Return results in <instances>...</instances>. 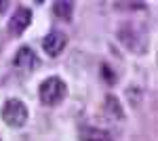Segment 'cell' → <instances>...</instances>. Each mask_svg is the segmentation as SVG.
Instances as JSON below:
<instances>
[{
  "instance_id": "ba28073f",
  "label": "cell",
  "mask_w": 158,
  "mask_h": 141,
  "mask_svg": "<svg viewBox=\"0 0 158 141\" xmlns=\"http://www.w3.org/2000/svg\"><path fill=\"white\" fill-rule=\"evenodd\" d=\"M106 107H108L112 114L116 112V116L122 118V110H120V106H118V101H116V97H106Z\"/></svg>"
},
{
  "instance_id": "8992f818",
  "label": "cell",
  "mask_w": 158,
  "mask_h": 141,
  "mask_svg": "<svg viewBox=\"0 0 158 141\" xmlns=\"http://www.w3.org/2000/svg\"><path fill=\"white\" fill-rule=\"evenodd\" d=\"M78 139L80 141H114L108 131L97 129V126H82Z\"/></svg>"
},
{
  "instance_id": "3957f363",
  "label": "cell",
  "mask_w": 158,
  "mask_h": 141,
  "mask_svg": "<svg viewBox=\"0 0 158 141\" xmlns=\"http://www.w3.org/2000/svg\"><path fill=\"white\" fill-rule=\"evenodd\" d=\"M65 44H68V36L63 34V32H59V30H53V32L47 34V38L42 40V47H44V51H47L49 57L61 55V51L65 48Z\"/></svg>"
},
{
  "instance_id": "7a4b0ae2",
  "label": "cell",
  "mask_w": 158,
  "mask_h": 141,
  "mask_svg": "<svg viewBox=\"0 0 158 141\" xmlns=\"http://www.w3.org/2000/svg\"><path fill=\"white\" fill-rule=\"evenodd\" d=\"M2 120L9 126H23L27 122V107L19 99H9L2 106Z\"/></svg>"
},
{
  "instance_id": "5b68a950",
  "label": "cell",
  "mask_w": 158,
  "mask_h": 141,
  "mask_svg": "<svg viewBox=\"0 0 158 141\" xmlns=\"http://www.w3.org/2000/svg\"><path fill=\"white\" fill-rule=\"evenodd\" d=\"M13 61H15V65L21 68V70H34V68L38 65L36 53H34L30 47H21L19 51H17V55H15Z\"/></svg>"
},
{
  "instance_id": "277c9868",
  "label": "cell",
  "mask_w": 158,
  "mask_h": 141,
  "mask_svg": "<svg viewBox=\"0 0 158 141\" xmlns=\"http://www.w3.org/2000/svg\"><path fill=\"white\" fill-rule=\"evenodd\" d=\"M30 23H32V13H30V9L19 6L17 11L13 13L11 21H9V32H11L13 36H21Z\"/></svg>"
},
{
  "instance_id": "6da1fadb",
  "label": "cell",
  "mask_w": 158,
  "mask_h": 141,
  "mask_svg": "<svg viewBox=\"0 0 158 141\" xmlns=\"http://www.w3.org/2000/svg\"><path fill=\"white\" fill-rule=\"evenodd\" d=\"M65 95H68V86L57 76H51L47 80H42L40 89H38V97L44 106H57L65 99Z\"/></svg>"
},
{
  "instance_id": "52a82bcc",
  "label": "cell",
  "mask_w": 158,
  "mask_h": 141,
  "mask_svg": "<svg viewBox=\"0 0 158 141\" xmlns=\"http://www.w3.org/2000/svg\"><path fill=\"white\" fill-rule=\"evenodd\" d=\"M53 11H55V15H57L59 19L70 21V19H72V13H74V2H70V0H59V2H55Z\"/></svg>"
},
{
  "instance_id": "9c48e42d",
  "label": "cell",
  "mask_w": 158,
  "mask_h": 141,
  "mask_svg": "<svg viewBox=\"0 0 158 141\" xmlns=\"http://www.w3.org/2000/svg\"><path fill=\"white\" fill-rule=\"evenodd\" d=\"M6 6H9V2H6V0H0V13L6 11Z\"/></svg>"
}]
</instances>
